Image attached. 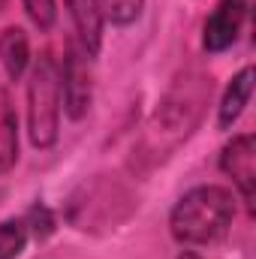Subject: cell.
I'll list each match as a JSON object with an SVG mask.
<instances>
[{
  "instance_id": "cell-1",
  "label": "cell",
  "mask_w": 256,
  "mask_h": 259,
  "mask_svg": "<svg viewBox=\"0 0 256 259\" xmlns=\"http://www.w3.org/2000/svg\"><path fill=\"white\" fill-rule=\"evenodd\" d=\"M235 193L223 184H199L169 211V232L181 247L217 241L235 220Z\"/></svg>"
},
{
  "instance_id": "cell-2",
  "label": "cell",
  "mask_w": 256,
  "mask_h": 259,
  "mask_svg": "<svg viewBox=\"0 0 256 259\" xmlns=\"http://www.w3.org/2000/svg\"><path fill=\"white\" fill-rule=\"evenodd\" d=\"M61 61L52 49L39 52L27 78V136L30 145L49 151L61 136Z\"/></svg>"
},
{
  "instance_id": "cell-3",
  "label": "cell",
  "mask_w": 256,
  "mask_h": 259,
  "mask_svg": "<svg viewBox=\"0 0 256 259\" xmlns=\"http://www.w3.org/2000/svg\"><path fill=\"white\" fill-rule=\"evenodd\" d=\"M91 55L69 39L61 61V103L69 121H81L91 112L94 103V69H91Z\"/></svg>"
},
{
  "instance_id": "cell-4",
  "label": "cell",
  "mask_w": 256,
  "mask_h": 259,
  "mask_svg": "<svg viewBox=\"0 0 256 259\" xmlns=\"http://www.w3.org/2000/svg\"><path fill=\"white\" fill-rule=\"evenodd\" d=\"M220 172L232 181L238 199L244 208L253 214V199H256V139L253 133H235L223 148L217 160Z\"/></svg>"
},
{
  "instance_id": "cell-5",
  "label": "cell",
  "mask_w": 256,
  "mask_h": 259,
  "mask_svg": "<svg viewBox=\"0 0 256 259\" xmlns=\"http://www.w3.org/2000/svg\"><path fill=\"white\" fill-rule=\"evenodd\" d=\"M247 21V0H220L202 27V49L208 55H220L235 46L241 27Z\"/></svg>"
},
{
  "instance_id": "cell-6",
  "label": "cell",
  "mask_w": 256,
  "mask_h": 259,
  "mask_svg": "<svg viewBox=\"0 0 256 259\" xmlns=\"http://www.w3.org/2000/svg\"><path fill=\"white\" fill-rule=\"evenodd\" d=\"M64 3L69 21L75 27V42L91 58H97L103 49V30H106V15H103L100 0H64Z\"/></svg>"
},
{
  "instance_id": "cell-7",
  "label": "cell",
  "mask_w": 256,
  "mask_h": 259,
  "mask_svg": "<svg viewBox=\"0 0 256 259\" xmlns=\"http://www.w3.org/2000/svg\"><path fill=\"white\" fill-rule=\"evenodd\" d=\"M250 94H253V66H241V69L229 78V84H226V91H223V97H220V106H217V127L220 130L235 127L238 118L244 115L247 103H250Z\"/></svg>"
},
{
  "instance_id": "cell-8",
  "label": "cell",
  "mask_w": 256,
  "mask_h": 259,
  "mask_svg": "<svg viewBox=\"0 0 256 259\" xmlns=\"http://www.w3.org/2000/svg\"><path fill=\"white\" fill-rule=\"evenodd\" d=\"M0 64L3 72L9 75V81H18L27 66H30V39L24 33V27L9 24L0 30Z\"/></svg>"
},
{
  "instance_id": "cell-9",
  "label": "cell",
  "mask_w": 256,
  "mask_h": 259,
  "mask_svg": "<svg viewBox=\"0 0 256 259\" xmlns=\"http://www.w3.org/2000/svg\"><path fill=\"white\" fill-rule=\"evenodd\" d=\"M18 163V115L9 91L0 84V175Z\"/></svg>"
},
{
  "instance_id": "cell-10",
  "label": "cell",
  "mask_w": 256,
  "mask_h": 259,
  "mask_svg": "<svg viewBox=\"0 0 256 259\" xmlns=\"http://www.w3.org/2000/svg\"><path fill=\"white\" fill-rule=\"evenodd\" d=\"M27 226L21 217H9L0 223V259H18L27 247Z\"/></svg>"
},
{
  "instance_id": "cell-11",
  "label": "cell",
  "mask_w": 256,
  "mask_h": 259,
  "mask_svg": "<svg viewBox=\"0 0 256 259\" xmlns=\"http://www.w3.org/2000/svg\"><path fill=\"white\" fill-rule=\"evenodd\" d=\"M100 6H103L106 21H112L118 27H127L133 21H139V15L145 9V0H100Z\"/></svg>"
},
{
  "instance_id": "cell-12",
  "label": "cell",
  "mask_w": 256,
  "mask_h": 259,
  "mask_svg": "<svg viewBox=\"0 0 256 259\" xmlns=\"http://www.w3.org/2000/svg\"><path fill=\"white\" fill-rule=\"evenodd\" d=\"M21 220H24V226H27V235L36 238V241H46V238L55 232V214H52L46 205H39V202H33Z\"/></svg>"
},
{
  "instance_id": "cell-13",
  "label": "cell",
  "mask_w": 256,
  "mask_h": 259,
  "mask_svg": "<svg viewBox=\"0 0 256 259\" xmlns=\"http://www.w3.org/2000/svg\"><path fill=\"white\" fill-rule=\"evenodd\" d=\"M21 6L33 27H39L42 33H49L58 24V0H21Z\"/></svg>"
},
{
  "instance_id": "cell-14",
  "label": "cell",
  "mask_w": 256,
  "mask_h": 259,
  "mask_svg": "<svg viewBox=\"0 0 256 259\" xmlns=\"http://www.w3.org/2000/svg\"><path fill=\"white\" fill-rule=\"evenodd\" d=\"M178 259H202V256H199L196 250H181V253H178Z\"/></svg>"
},
{
  "instance_id": "cell-15",
  "label": "cell",
  "mask_w": 256,
  "mask_h": 259,
  "mask_svg": "<svg viewBox=\"0 0 256 259\" xmlns=\"http://www.w3.org/2000/svg\"><path fill=\"white\" fill-rule=\"evenodd\" d=\"M3 6H6V0H0V12H3Z\"/></svg>"
}]
</instances>
